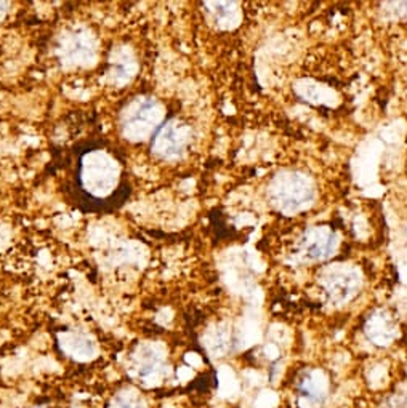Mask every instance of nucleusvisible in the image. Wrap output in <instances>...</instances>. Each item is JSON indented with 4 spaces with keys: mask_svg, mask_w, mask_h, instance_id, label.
<instances>
[{
    "mask_svg": "<svg viewBox=\"0 0 407 408\" xmlns=\"http://www.w3.org/2000/svg\"><path fill=\"white\" fill-rule=\"evenodd\" d=\"M121 168L104 151H92L80 160L79 181L88 195L104 198L119 184Z\"/></svg>",
    "mask_w": 407,
    "mask_h": 408,
    "instance_id": "f257e3e1",
    "label": "nucleus"
},
{
    "mask_svg": "<svg viewBox=\"0 0 407 408\" xmlns=\"http://www.w3.org/2000/svg\"><path fill=\"white\" fill-rule=\"evenodd\" d=\"M273 203L284 213H297L313 202L314 189L308 178L298 173H282L269 187Z\"/></svg>",
    "mask_w": 407,
    "mask_h": 408,
    "instance_id": "f03ea898",
    "label": "nucleus"
},
{
    "mask_svg": "<svg viewBox=\"0 0 407 408\" xmlns=\"http://www.w3.org/2000/svg\"><path fill=\"white\" fill-rule=\"evenodd\" d=\"M162 119L160 107L151 98L133 103L125 112L124 130L133 141H143L149 134H154Z\"/></svg>",
    "mask_w": 407,
    "mask_h": 408,
    "instance_id": "7ed1b4c3",
    "label": "nucleus"
},
{
    "mask_svg": "<svg viewBox=\"0 0 407 408\" xmlns=\"http://www.w3.org/2000/svg\"><path fill=\"white\" fill-rule=\"evenodd\" d=\"M189 138V128L178 120H168L162 123L152 134L151 148L162 159H175L185 152Z\"/></svg>",
    "mask_w": 407,
    "mask_h": 408,
    "instance_id": "20e7f679",
    "label": "nucleus"
},
{
    "mask_svg": "<svg viewBox=\"0 0 407 408\" xmlns=\"http://www.w3.org/2000/svg\"><path fill=\"white\" fill-rule=\"evenodd\" d=\"M325 293L335 303H343L356 293L358 288V276L350 269H335L330 270L324 277Z\"/></svg>",
    "mask_w": 407,
    "mask_h": 408,
    "instance_id": "39448f33",
    "label": "nucleus"
},
{
    "mask_svg": "<svg viewBox=\"0 0 407 408\" xmlns=\"http://www.w3.org/2000/svg\"><path fill=\"white\" fill-rule=\"evenodd\" d=\"M337 237L329 228H311L302 240V250L310 259H324L335 250Z\"/></svg>",
    "mask_w": 407,
    "mask_h": 408,
    "instance_id": "423d86ee",
    "label": "nucleus"
},
{
    "mask_svg": "<svg viewBox=\"0 0 407 408\" xmlns=\"http://www.w3.org/2000/svg\"><path fill=\"white\" fill-rule=\"evenodd\" d=\"M367 333H369V338H372V341H375V344H388L394 338L396 326L385 312H378L369 320Z\"/></svg>",
    "mask_w": 407,
    "mask_h": 408,
    "instance_id": "0eeeda50",
    "label": "nucleus"
}]
</instances>
